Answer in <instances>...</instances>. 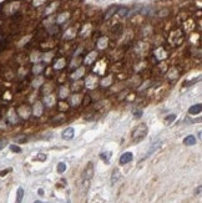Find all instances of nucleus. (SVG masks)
Masks as SVG:
<instances>
[{
	"label": "nucleus",
	"mask_w": 202,
	"mask_h": 203,
	"mask_svg": "<svg viewBox=\"0 0 202 203\" xmlns=\"http://www.w3.org/2000/svg\"><path fill=\"white\" fill-rule=\"evenodd\" d=\"M147 135V126L145 124H141L138 125L135 130H134V132H132V140L135 142H140V141H142Z\"/></svg>",
	"instance_id": "1"
},
{
	"label": "nucleus",
	"mask_w": 202,
	"mask_h": 203,
	"mask_svg": "<svg viewBox=\"0 0 202 203\" xmlns=\"http://www.w3.org/2000/svg\"><path fill=\"white\" fill-rule=\"evenodd\" d=\"M74 135H75L74 128H73V127H69V128H66V130H64V131H63L61 137H63L64 140H73Z\"/></svg>",
	"instance_id": "2"
},
{
	"label": "nucleus",
	"mask_w": 202,
	"mask_h": 203,
	"mask_svg": "<svg viewBox=\"0 0 202 203\" xmlns=\"http://www.w3.org/2000/svg\"><path fill=\"white\" fill-rule=\"evenodd\" d=\"M132 153L131 152H125V153L120 157V165H126V163H129V162H131L132 161Z\"/></svg>",
	"instance_id": "3"
},
{
	"label": "nucleus",
	"mask_w": 202,
	"mask_h": 203,
	"mask_svg": "<svg viewBox=\"0 0 202 203\" xmlns=\"http://www.w3.org/2000/svg\"><path fill=\"white\" fill-rule=\"evenodd\" d=\"M93 176H94V165L90 162V163L87 165V167H86V169H85V178L90 179Z\"/></svg>",
	"instance_id": "4"
},
{
	"label": "nucleus",
	"mask_w": 202,
	"mask_h": 203,
	"mask_svg": "<svg viewBox=\"0 0 202 203\" xmlns=\"http://www.w3.org/2000/svg\"><path fill=\"white\" fill-rule=\"evenodd\" d=\"M195 143H196V137L192 136V135L187 136V137L184 140V145H185V146H194Z\"/></svg>",
	"instance_id": "5"
},
{
	"label": "nucleus",
	"mask_w": 202,
	"mask_h": 203,
	"mask_svg": "<svg viewBox=\"0 0 202 203\" xmlns=\"http://www.w3.org/2000/svg\"><path fill=\"white\" fill-rule=\"evenodd\" d=\"M201 110H202L201 104H197V105H194V106H191V107L188 108V114L196 115V114H200V112H201Z\"/></svg>",
	"instance_id": "6"
},
{
	"label": "nucleus",
	"mask_w": 202,
	"mask_h": 203,
	"mask_svg": "<svg viewBox=\"0 0 202 203\" xmlns=\"http://www.w3.org/2000/svg\"><path fill=\"white\" fill-rule=\"evenodd\" d=\"M23 197H24V189L21 187H19L16 192V203H21Z\"/></svg>",
	"instance_id": "7"
},
{
	"label": "nucleus",
	"mask_w": 202,
	"mask_h": 203,
	"mask_svg": "<svg viewBox=\"0 0 202 203\" xmlns=\"http://www.w3.org/2000/svg\"><path fill=\"white\" fill-rule=\"evenodd\" d=\"M160 146H161V141H158V142H157V143H154V145H152V147H151V148L148 150V152H147V155H146V157H148L150 155H152V153H154V152H155V151H156V150H157V148H158Z\"/></svg>",
	"instance_id": "8"
},
{
	"label": "nucleus",
	"mask_w": 202,
	"mask_h": 203,
	"mask_svg": "<svg viewBox=\"0 0 202 203\" xmlns=\"http://www.w3.org/2000/svg\"><path fill=\"white\" fill-rule=\"evenodd\" d=\"M116 10H117V8H116V6H111V8L107 10V13L105 14V19H110L111 16H112V15L116 13Z\"/></svg>",
	"instance_id": "9"
},
{
	"label": "nucleus",
	"mask_w": 202,
	"mask_h": 203,
	"mask_svg": "<svg viewBox=\"0 0 202 203\" xmlns=\"http://www.w3.org/2000/svg\"><path fill=\"white\" fill-rule=\"evenodd\" d=\"M100 157L103 158L106 163H110V157H111V152L110 151H107V152H103V153L100 155Z\"/></svg>",
	"instance_id": "10"
},
{
	"label": "nucleus",
	"mask_w": 202,
	"mask_h": 203,
	"mask_svg": "<svg viewBox=\"0 0 202 203\" xmlns=\"http://www.w3.org/2000/svg\"><path fill=\"white\" fill-rule=\"evenodd\" d=\"M65 171H66V165L64 163V162H60V163L57 165V172L59 173H64Z\"/></svg>",
	"instance_id": "11"
},
{
	"label": "nucleus",
	"mask_w": 202,
	"mask_h": 203,
	"mask_svg": "<svg viewBox=\"0 0 202 203\" xmlns=\"http://www.w3.org/2000/svg\"><path fill=\"white\" fill-rule=\"evenodd\" d=\"M119 177H120V172H119V169H115L114 173H112V183H115V182L119 179Z\"/></svg>",
	"instance_id": "12"
},
{
	"label": "nucleus",
	"mask_w": 202,
	"mask_h": 203,
	"mask_svg": "<svg viewBox=\"0 0 202 203\" xmlns=\"http://www.w3.org/2000/svg\"><path fill=\"white\" fill-rule=\"evenodd\" d=\"M127 11H129V10H127L126 8H120V9H119V15H120V16H126V15H127Z\"/></svg>",
	"instance_id": "13"
},
{
	"label": "nucleus",
	"mask_w": 202,
	"mask_h": 203,
	"mask_svg": "<svg viewBox=\"0 0 202 203\" xmlns=\"http://www.w3.org/2000/svg\"><path fill=\"white\" fill-rule=\"evenodd\" d=\"M10 150H11L13 152H16V153L21 152V148H20L19 146H15V145H11V146H10Z\"/></svg>",
	"instance_id": "14"
},
{
	"label": "nucleus",
	"mask_w": 202,
	"mask_h": 203,
	"mask_svg": "<svg viewBox=\"0 0 202 203\" xmlns=\"http://www.w3.org/2000/svg\"><path fill=\"white\" fill-rule=\"evenodd\" d=\"M8 145V140H0V150H3Z\"/></svg>",
	"instance_id": "15"
},
{
	"label": "nucleus",
	"mask_w": 202,
	"mask_h": 203,
	"mask_svg": "<svg viewBox=\"0 0 202 203\" xmlns=\"http://www.w3.org/2000/svg\"><path fill=\"white\" fill-rule=\"evenodd\" d=\"M36 160H39V161H45V160H46V155H44V153H39V155L36 156Z\"/></svg>",
	"instance_id": "16"
},
{
	"label": "nucleus",
	"mask_w": 202,
	"mask_h": 203,
	"mask_svg": "<svg viewBox=\"0 0 202 203\" xmlns=\"http://www.w3.org/2000/svg\"><path fill=\"white\" fill-rule=\"evenodd\" d=\"M134 115H135V117L140 118L141 116H142V110H136V111H135V112H134Z\"/></svg>",
	"instance_id": "17"
},
{
	"label": "nucleus",
	"mask_w": 202,
	"mask_h": 203,
	"mask_svg": "<svg viewBox=\"0 0 202 203\" xmlns=\"http://www.w3.org/2000/svg\"><path fill=\"white\" fill-rule=\"evenodd\" d=\"M175 118H176V115H170V116H168V117L166 118V122H167V124H170V122H172V121H174Z\"/></svg>",
	"instance_id": "18"
},
{
	"label": "nucleus",
	"mask_w": 202,
	"mask_h": 203,
	"mask_svg": "<svg viewBox=\"0 0 202 203\" xmlns=\"http://www.w3.org/2000/svg\"><path fill=\"white\" fill-rule=\"evenodd\" d=\"M39 195L43 196V195H44V191H43V189H39Z\"/></svg>",
	"instance_id": "19"
},
{
	"label": "nucleus",
	"mask_w": 202,
	"mask_h": 203,
	"mask_svg": "<svg viewBox=\"0 0 202 203\" xmlns=\"http://www.w3.org/2000/svg\"><path fill=\"white\" fill-rule=\"evenodd\" d=\"M34 203H43V202H40V201H35Z\"/></svg>",
	"instance_id": "20"
}]
</instances>
